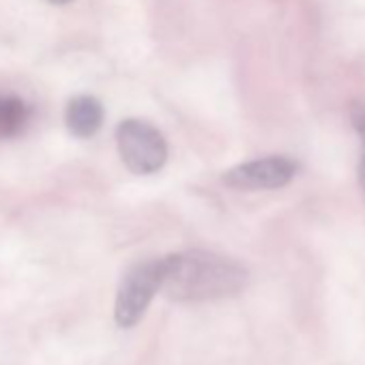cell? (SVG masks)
<instances>
[{
	"instance_id": "8992f818",
	"label": "cell",
	"mask_w": 365,
	"mask_h": 365,
	"mask_svg": "<svg viewBox=\"0 0 365 365\" xmlns=\"http://www.w3.org/2000/svg\"><path fill=\"white\" fill-rule=\"evenodd\" d=\"M31 123V108L18 95L0 93V138H18Z\"/></svg>"
},
{
	"instance_id": "6da1fadb",
	"label": "cell",
	"mask_w": 365,
	"mask_h": 365,
	"mask_svg": "<svg viewBox=\"0 0 365 365\" xmlns=\"http://www.w3.org/2000/svg\"><path fill=\"white\" fill-rule=\"evenodd\" d=\"M161 260V290L174 301H215L241 292L247 284L245 267L220 254L182 252Z\"/></svg>"
},
{
	"instance_id": "5b68a950",
	"label": "cell",
	"mask_w": 365,
	"mask_h": 365,
	"mask_svg": "<svg viewBox=\"0 0 365 365\" xmlns=\"http://www.w3.org/2000/svg\"><path fill=\"white\" fill-rule=\"evenodd\" d=\"M65 123L76 138H91L99 131L103 123V106L88 95L76 97L67 106Z\"/></svg>"
},
{
	"instance_id": "7a4b0ae2",
	"label": "cell",
	"mask_w": 365,
	"mask_h": 365,
	"mask_svg": "<svg viewBox=\"0 0 365 365\" xmlns=\"http://www.w3.org/2000/svg\"><path fill=\"white\" fill-rule=\"evenodd\" d=\"M116 144L123 163L133 174H153L161 170L168 159V144L161 131L138 118H129L118 125Z\"/></svg>"
},
{
	"instance_id": "277c9868",
	"label": "cell",
	"mask_w": 365,
	"mask_h": 365,
	"mask_svg": "<svg viewBox=\"0 0 365 365\" xmlns=\"http://www.w3.org/2000/svg\"><path fill=\"white\" fill-rule=\"evenodd\" d=\"M299 161L286 155H271L241 163L226 172V185L235 190H279L299 172Z\"/></svg>"
},
{
	"instance_id": "52a82bcc",
	"label": "cell",
	"mask_w": 365,
	"mask_h": 365,
	"mask_svg": "<svg viewBox=\"0 0 365 365\" xmlns=\"http://www.w3.org/2000/svg\"><path fill=\"white\" fill-rule=\"evenodd\" d=\"M50 5H67V3H71V0H48Z\"/></svg>"
},
{
	"instance_id": "3957f363",
	"label": "cell",
	"mask_w": 365,
	"mask_h": 365,
	"mask_svg": "<svg viewBox=\"0 0 365 365\" xmlns=\"http://www.w3.org/2000/svg\"><path fill=\"white\" fill-rule=\"evenodd\" d=\"M163 279V260H148L135 264L120 282L114 303L116 324L127 329L142 320L153 297L161 290Z\"/></svg>"
}]
</instances>
